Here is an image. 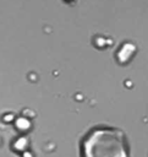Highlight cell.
Masks as SVG:
<instances>
[{
	"mask_svg": "<svg viewBox=\"0 0 148 157\" xmlns=\"http://www.w3.org/2000/svg\"><path fill=\"white\" fill-rule=\"evenodd\" d=\"M125 137L116 129H98L83 142V157H126Z\"/></svg>",
	"mask_w": 148,
	"mask_h": 157,
	"instance_id": "6da1fadb",
	"label": "cell"
}]
</instances>
